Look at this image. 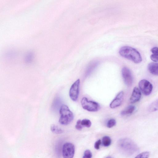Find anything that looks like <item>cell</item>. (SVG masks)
Segmentation results:
<instances>
[{"instance_id": "obj_14", "label": "cell", "mask_w": 158, "mask_h": 158, "mask_svg": "<svg viewBox=\"0 0 158 158\" xmlns=\"http://www.w3.org/2000/svg\"><path fill=\"white\" fill-rule=\"evenodd\" d=\"M148 110L151 112L158 110V98L149 105L148 108Z\"/></svg>"}, {"instance_id": "obj_6", "label": "cell", "mask_w": 158, "mask_h": 158, "mask_svg": "<svg viewBox=\"0 0 158 158\" xmlns=\"http://www.w3.org/2000/svg\"><path fill=\"white\" fill-rule=\"evenodd\" d=\"M80 80L77 79L71 85L69 91L70 98L73 101H76L78 97L79 93Z\"/></svg>"}, {"instance_id": "obj_21", "label": "cell", "mask_w": 158, "mask_h": 158, "mask_svg": "<svg viewBox=\"0 0 158 158\" xmlns=\"http://www.w3.org/2000/svg\"><path fill=\"white\" fill-rule=\"evenodd\" d=\"M83 126L81 124V120L78 119L77 122L75 125V128L78 130L81 131L82 130Z\"/></svg>"}, {"instance_id": "obj_17", "label": "cell", "mask_w": 158, "mask_h": 158, "mask_svg": "<svg viewBox=\"0 0 158 158\" xmlns=\"http://www.w3.org/2000/svg\"><path fill=\"white\" fill-rule=\"evenodd\" d=\"M81 124L83 127H89L91 125V121L87 119H84L81 120Z\"/></svg>"}, {"instance_id": "obj_4", "label": "cell", "mask_w": 158, "mask_h": 158, "mask_svg": "<svg viewBox=\"0 0 158 158\" xmlns=\"http://www.w3.org/2000/svg\"><path fill=\"white\" fill-rule=\"evenodd\" d=\"M81 104L82 108L88 111L97 112L100 109V106L98 103L92 101H89L85 97L82 98Z\"/></svg>"}, {"instance_id": "obj_22", "label": "cell", "mask_w": 158, "mask_h": 158, "mask_svg": "<svg viewBox=\"0 0 158 158\" xmlns=\"http://www.w3.org/2000/svg\"><path fill=\"white\" fill-rule=\"evenodd\" d=\"M101 141L100 139H98L97 141L94 143V147L95 149L98 150L100 148V146L101 144Z\"/></svg>"}, {"instance_id": "obj_1", "label": "cell", "mask_w": 158, "mask_h": 158, "mask_svg": "<svg viewBox=\"0 0 158 158\" xmlns=\"http://www.w3.org/2000/svg\"><path fill=\"white\" fill-rule=\"evenodd\" d=\"M119 54L122 57L138 64L142 60L141 55L135 48L128 46L121 47L119 51Z\"/></svg>"}, {"instance_id": "obj_12", "label": "cell", "mask_w": 158, "mask_h": 158, "mask_svg": "<svg viewBox=\"0 0 158 158\" xmlns=\"http://www.w3.org/2000/svg\"><path fill=\"white\" fill-rule=\"evenodd\" d=\"M152 54L150 56L151 59L153 61L158 62V47H154L151 50Z\"/></svg>"}, {"instance_id": "obj_18", "label": "cell", "mask_w": 158, "mask_h": 158, "mask_svg": "<svg viewBox=\"0 0 158 158\" xmlns=\"http://www.w3.org/2000/svg\"><path fill=\"white\" fill-rule=\"evenodd\" d=\"M149 155V152H144L138 155L135 158H148Z\"/></svg>"}, {"instance_id": "obj_23", "label": "cell", "mask_w": 158, "mask_h": 158, "mask_svg": "<svg viewBox=\"0 0 158 158\" xmlns=\"http://www.w3.org/2000/svg\"><path fill=\"white\" fill-rule=\"evenodd\" d=\"M106 158H111L110 157V156H108Z\"/></svg>"}, {"instance_id": "obj_13", "label": "cell", "mask_w": 158, "mask_h": 158, "mask_svg": "<svg viewBox=\"0 0 158 158\" xmlns=\"http://www.w3.org/2000/svg\"><path fill=\"white\" fill-rule=\"evenodd\" d=\"M135 107L133 105H130L125 109L122 110L121 114L122 115H125L132 114L135 110Z\"/></svg>"}, {"instance_id": "obj_19", "label": "cell", "mask_w": 158, "mask_h": 158, "mask_svg": "<svg viewBox=\"0 0 158 158\" xmlns=\"http://www.w3.org/2000/svg\"><path fill=\"white\" fill-rule=\"evenodd\" d=\"M116 124V121L115 120L114 118H111L108 121L106 126L107 127L110 128L115 126Z\"/></svg>"}, {"instance_id": "obj_7", "label": "cell", "mask_w": 158, "mask_h": 158, "mask_svg": "<svg viewBox=\"0 0 158 158\" xmlns=\"http://www.w3.org/2000/svg\"><path fill=\"white\" fill-rule=\"evenodd\" d=\"M139 86L140 90L145 95L148 96L150 95L152 92V85L147 80L143 79L140 80L139 83Z\"/></svg>"}, {"instance_id": "obj_8", "label": "cell", "mask_w": 158, "mask_h": 158, "mask_svg": "<svg viewBox=\"0 0 158 158\" xmlns=\"http://www.w3.org/2000/svg\"><path fill=\"white\" fill-rule=\"evenodd\" d=\"M122 74L126 85L130 86L133 83V78L130 70L127 67H124L122 70Z\"/></svg>"}, {"instance_id": "obj_2", "label": "cell", "mask_w": 158, "mask_h": 158, "mask_svg": "<svg viewBox=\"0 0 158 158\" xmlns=\"http://www.w3.org/2000/svg\"><path fill=\"white\" fill-rule=\"evenodd\" d=\"M118 143L120 149L127 155H131L138 150L136 144L129 138L122 139L119 141Z\"/></svg>"}, {"instance_id": "obj_16", "label": "cell", "mask_w": 158, "mask_h": 158, "mask_svg": "<svg viewBox=\"0 0 158 158\" xmlns=\"http://www.w3.org/2000/svg\"><path fill=\"white\" fill-rule=\"evenodd\" d=\"M111 142L110 138L108 136H104L102 139V143L103 145L105 147L109 146Z\"/></svg>"}, {"instance_id": "obj_3", "label": "cell", "mask_w": 158, "mask_h": 158, "mask_svg": "<svg viewBox=\"0 0 158 158\" xmlns=\"http://www.w3.org/2000/svg\"><path fill=\"white\" fill-rule=\"evenodd\" d=\"M60 117L59 122L62 125H67L73 120L74 115L73 112L66 105H62L59 110Z\"/></svg>"}, {"instance_id": "obj_20", "label": "cell", "mask_w": 158, "mask_h": 158, "mask_svg": "<svg viewBox=\"0 0 158 158\" xmlns=\"http://www.w3.org/2000/svg\"><path fill=\"white\" fill-rule=\"evenodd\" d=\"M92 153L89 150H86L84 152L82 158H92Z\"/></svg>"}, {"instance_id": "obj_15", "label": "cell", "mask_w": 158, "mask_h": 158, "mask_svg": "<svg viewBox=\"0 0 158 158\" xmlns=\"http://www.w3.org/2000/svg\"><path fill=\"white\" fill-rule=\"evenodd\" d=\"M50 129L53 133L56 134H60L64 132L63 130L55 124H52L51 126Z\"/></svg>"}, {"instance_id": "obj_10", "label": "cell", "mask_w": 158, "mask_h": 158, "mask_svg": "<svg viewBox=\"0 0 158 158\" xmlns=\"http://www.w3.org/2000/svg\"><path fill=\"white\" fill-rule=\"evenodd\" d=\"M141 92L140 89L137 87H135L130 98L131 103H135L140 99L141 97Z\"/></svg>"}, {"instance_id": "obj_5", "label": "cell", "mask_w": 158, "mask_h": 158, "mask_svg": "<svg viewBox=\"0 0 158 158\" xmlns=\"http://www.w3.org/2000/svg\"><path fill=\"white\" fill-rule=\"evenodd\" d=\"M62 153L63 158H73L75 153L74 145L69 142L65 143L63 146Z\"/></svg>"}, {"instance_id": "obj_9", "label": "cell", "mask_w": 158, "mask_h": 158, "mask_svg": "<svg viewBox=\"0 0 158 158\" xmlns=\"http://www.w3.org/2000/svg\"><path fill=\"white\" fill-rule=\"evenodd\" d=\"M124 96V93L123 91L119 92L110 102V107L113 109L120 106L123 100Z\"/></svg>"}, {"instance_id": "obj_11", "label": "cell", "mask_w": 158, "mask_h": 158, "mask_svg": "<svg viewBox=\"0 0 158 158\" xmlns=\"http://www.w3.org/2000/svg\"><path fill=\"white\" fill-rule=\"evenodd\" d=\"M149 72L153 75L158 76V63L151 62L148 66Z\"/></svg>"}]
</instances>
